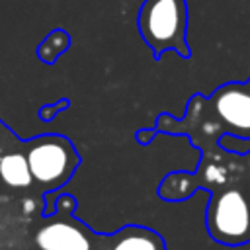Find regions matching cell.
<instances>
[{"label": "cell", "mask_w": 250, "mask_h": 250, "mask_svg": "<svg viewBox=\"0 0 250 250\" xmlns=\"http://www.w3.org/2000/svg\"><path fill=\"white\" fill-rule=\"evenodd\" d=\"M0 182L12 189H27L33 186L25 146L4 123H0Z\"/></svg>", "instance_id": "cell-6"}, {"label": "cell", "mask_w": 250, "mask_h": 250, "mask_svg": "<svg viewBox=\"0 0 250 250\" xmlns=\"http://www.w3.org/2000/svg\"><path fill=\"white\" fill-rule=\"evenodd\" d=\"M74 197L62 195L51 213L33 234L35 250H104L107 236L92 230L84 221L72 215Z\"/></svg>", "instance_id": "cell-5"}, {"label": "cell", "mask_w": 250, "mask_h": 250, "mask_svg": "<svg viewBox=\"0 0 250 250\" xmlns=\"http://www.w3.org/2000/svg\"><path fill=\"white\" fill-rule=\"evenodd\" d=\"M209 191L205 213L209 236L225 246L250 242V186L244 176V152L229 162L225 180L209 188Z\"/></svg>", "instance_id": "cell-2"}, {"label": "cell", "mask_w": 250, "mask_h": 250, "mask_svg": "<svg viewBox=\"0 0 250 250\" xmlns=\"http://www.w3.org/2000/svg\"><path fill=\"white\" fill-rule=\"evenodd\" d=\"M68 43H70L68 35H66L62 29H57V31H53V33L39 45L37 55H39L41 61H45V62H53L62 51H66Z\"/></svg>", "instance_id": "cell-8"}, {"label": "cell", "mask_w": 250, "mask_h": 250, "mask_svg": "<svg viewBox=\"0 0 250 250\" xmlns=\"http://www.w3.org/2000/svg\"><path fill=\"white\" fill-rule=\"evenodd\" d=\"M23 146L33 184L43 193L62 188L80 164L74 145L62 135H41L23 143Z\"/></svg>", "instance_id": "cell-4"}, {"label": "cell", "mask_w": 250, "mask_h": 250, "mask_svg": "<svg viewBox=\"0 0 250 250\" xmlns=\"http://www.w3.org/2000/svg\"><path fill=\"white\" fill-rule=\"evenodd\" d=\"M104 250H166V242L148 227L127 225L107 236Z\"/></svg>", "instance_id": "cell-7"}, {"label": "cell", "mask_w": 250, "mask_h": 250, "mask_svg": "<svg viewBox=\"0 0 250 250\" xmlns=\"http://www.w3.org/2000/svg\"><path fill=\"white\" fill-rule=\"evenodd\" d=\"M244 176H246V182L250 186V150L244 152Z\"/></svg>", "instance_id": "cell-9"}, {"label": "cell", "mask_w": 250, "mask_h": 250, "mask_svg": "<svg viewBox=\"0 0 250 250\" xmlns=\"http://www.w3.org/2000/svg\"><path fill=\"white\" fill-rule=\"evenodd\" d=\"M152 129L156 133L186 135L201 152L217 148L225 135L250 141V78L227 82L207 98L193 94L182 119L160 113Z\"/></svg>", "instance_id": "cell-1"}, {"label": "cell", "mask_w": 250, "mask_h": 250, "mask_svg": "<svg viewBox=\"0 0 250 250\" xmlns=\"http://www.w3.org/2000/svg\"><path fill=\"white\" fill-rule=\"evenodd\" d=\"M189 10L186 0H145L137 14V29L150 47L154 61L166 51H176L182 59H191L188 45Z\"/></svg>", "instance_id": "cell-3"}]
</instances>
